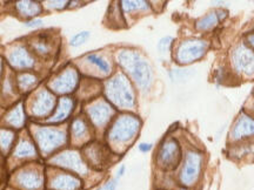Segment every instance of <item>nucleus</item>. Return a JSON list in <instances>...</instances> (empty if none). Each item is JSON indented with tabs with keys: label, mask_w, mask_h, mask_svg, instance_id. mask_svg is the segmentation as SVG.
Listing matches in <instances>:
<instances>
[{
	"label": "nucleus",
	"mask_w": 254,
	"mask_h": 190,
	"mask_svg": "<svg viewBox=\"0 0 254 190\" xmlns=\"http://www.w3.org/2000/svg\"><path fill=\"white\" fill-rule=\"evenodd\" d=\"M14 181L21 190H40L44 187V174L38 168H23L15 174Z\"/></svg>",
	"instance_id": "9d476101"
},
{
	"label": "nucleus",
	"mask_w": 254,
	"mask_h": 190,
	"mask_svg": "<svg viewBox=\"0 0 254 190\" xmlns=\"http://www.w3.org/2000/svg\"><path fill=\"white\" fill-rule=\"evenodd\" d=\"M37 81L38 79L34 74H32V73H23L18 78V86L21 91L27 92L37 84Z\"/></svg>",
	"instance_id": "393cba45"
},
{
	"label": "nucleus",
	"mask_w": 254,
	"mask_h": 190,
	"mask_svg": "<svg viewBox=\"0 0 254 190\" xmlns=\"http://www.w3.org/2000/svg\"><path fill=\"white\" fill-rule=\"evenodd\" d=\"M207 41L201 39H190L180 44L177 49V61L179 63H190L201 59L207 52Z\"/></svg>",
	"instance_id": "423d86ee"
},
{
	"label": "nucleus",
	"mask_w": 254,
	"mask_h": 190,
	"mask_svg": "<svg viewBox=\"0 0 254 190\" xmlns=\"http://www.w3.org/2000/svg\"><path fill=\"white\" fill-rule=\"evenodd\" d=\"M246 41L247 44H249V45L254 49V33H250L249 36L246 37Z\"/></svg>",
	"instance_id": "f704fd0d"
},
{
	"label": "nucleus",
	"mask_w": 254,
	"mask_h": 190,
	"mask_svg": "<svg viewBox=\"0 0 254 190\" xmlns=\"http://www.w3.org/2000/svg\"><path fill=\"white\" fill-rule=\"evenodd\" d=\"M225 17H226V11H224V9L211 12V13L206 14L205 17H202L196 21V28H198L199 31L211 30V28L217 26Z\"/></svg>",
	"instance_id": "f3484780"
},
{
	"label": "nucleus",
	"mask_w": 254,
	"mask_h": 190,
	"mask_svg": "<svg viewBox=\"0 0 254 190\" xmlns=\"http://www.w3.org/2000/svg\"><path fill=\"white\" fill-rule=\"evenodd\" d=\"M15 7H17L19 14L26 18L37 17L43 11V6L37 1H18Z\"/></svg>",
	"instance_id": "412c9836"
},
{
	"label": "nucleus",
	"mask_w": 254,
	"mask_h": 190,
	"mask_svg": "<svg viewBox=\"0 0 254 190\" xmlns=\"http://www.w3.org/2000/svg\"><path fill=\"white\" fill-rule=\"evenodd\" d=\"M172 41H173V38L172 37L163 38V39L159 41V44H158L159 53H161V54H166V53L171 48V45H172Z\"/></svg>",
	"instance_id": "c756f323"
},
{
	"label": "nucleus",
	"mask_w": 254,
	"mask_h": 190,
	"mask_svg": "<svg viewBox=\"0 0 254 190\" xmlns=\"http://www.w3.org/2000/svg\"><path fill=\"white\" fill-rule=\"evenodd\" d=\"M86 61L92 63V65H94L95 67L99 69L101 73H104V74H109V73L111 72V67H110L109 62H107L104 58H101L100 55L88 54L86 56Z\"/></svg>",
	"instance_id": "bb28decb"
},
{
	"label": "nucleus",
	"mask_w": 254,
	"mask_h": 190,
	"mask_svg": "<svg viewBox=\"0 0 254 190\" xmlns=\"http://www.w3.org/2000/svg\"><path fill=\"white\" fill-rule=\"evenodd\" d=\"M51 190H81L82 181L75 174L57 173L49 181Z\"/></svg>",
	"instance_id": "ddd939ff"
},
{
	"label": "nucleus",
	"mask_w": 254,
	"mask_h": 190,
	"mask_svg": "<svg viewBox=\"0 0 254 190\" xmlns=\"http://www.w3.org/2000/svg\"><path fill=\"white\" fill-rule=\"evenodd\" d=\"M51 164L69 170L75 175H86L88 167L77 150H65L51 158Z\"/></svg>",
	"instance_id": "39448f33"
},
{
	"label": "nucleus",
	"mask_w": 254,
	"mask_h": 190,
	"mask_svg": "<svg viewBox=\"0 0 254 190\" xmlns=\"http://www.w3.org/2000/svg\"><path fill=\"white\" fill-rule=\"evenodd\" d=\"M118 62L125 71L131 75L142 91H147L153 82V72L150 63L145 60L138 52L131 49H123L118 54Z\"/></svg>",
	"instance_id": "f257e3e1"
},
{
	"label": "nucleus",
	"mask_w": 254,
	"mask_h": 190,
	"mask_svg": "<svg viewBox=\"0 0 254 190\" xmlns=\"http://www.w3.org/2000/svg\"><path fill=\"white\" fill-rule=\"evenodd\" d=\"M202 167V155L195 150H190L186 154L179 181L184 187H192L198 181Z\"/></svg>",
	"instance_id": "0eeeda50"
},
{
	"label": "nucleus",
	"mask_w": 254,
	"mask_h": 190,
	"mask_svg": "<svg viewBox=\"0 0 254 190\" xmlns=\"http://www.w3.org/2000/svg\"><path fill=\"white\" fill-rule=\"evenodd\" d=\"M84 155L85 157H86L87 163L91 164L92 167L99 168L101 166H104L105 153H104V148L101 147L100 144L95 143V144L88 145V147L85 148Z\"/></svg>",
	"instance_id": "a211bd4d"
},
{
	"label": "nucleus",
	"mask_w": 254,
	"mask_h": 190,
	"mask_svg": "<svg viewBox=\"0 0 254 190\" xmlns=\"http://www.w3.org/2000/svg\"><path fill=\"white\" fill-rule=\"evenodd\" d=\"M14 133L9 129L1 128L0 129V149L2 153L7 154L12 148V144L14 142Z\"/></svg>",
	"instance_id": "b1692460"
},
{
	"label": "nucleus",
	"mask_w": 254,
	"mask_h": 190,
	"mask_svg": "<svg viewBox=\"0 0 254 190\" xmlns=\"http://www.w3.org/2000/svg\"><path fill=\"white\" fill-rule=\"evenodd\" d=\"M8 62L17 69H28L34 66V58L26 47L17 46L8 54Z\"/></svg>",
	"instance_id": "dca6fc26"
},
{
	"label": "nucleus",
	"mask_w": 254,
	"mask_h": 190,
	"mask_svg": "<svg viewBox=\"0 0 254 190\" xmlns=\"http://www.w3.org/2000/svg\"><path fill=\"white\" fill-rule=\"evenodd\" d=\"M6 122L14 128H21L25 123V113L23 110V104H18L11 110L6 116Z\"/></svg>",
	"instance_id": "5701e85b"
},
{
	"label": "nucleus",
	"mask_w": 254,
	"mask_h": 190,
	"mask_svg": "<svg viewBox=\"0 0 254 190\" xmlns=\"http://www.w3.org/2000/svg\"><path fill=\"white\" fill-rule=\"evenodd\" d=\"M231 60L238 73L247 77L254 75V52L246 45H238L232 52Z\"/></svg>",
	"instance_id": "1a4fd4ad"
},
{
	"label": "nucleus",
	"mask_w": 254,
	"mask_h": 190,
	"mask_svg": "<svg viewBox=\"0 0 254 190\" xmlns=\"http://www.w3.org/2000/svg\"><path fill=\"white\" fill-rule=\"evenodd\" d=\"M122 9L125 13L147 11L150 9V4L146 1H122Z\"/></svg>",
	"instance_id": "a878e982"
},
{
	"label": "nucleus",
	"mask_w": 254,
	"mask_h": 190,
	"mask_svg": "<svg viewBox=\"0 0 254 190\" xmlns=\"http://www.w3.org/2000/svg\"><path fill=\"white\" fill-rule=\"evenodd\" d=\"M32 46H33V49L36 50V53H38L39 55H47L51 53V44L45 38H41V39L37 40Z\"/></svg>",
	"instance_id": "cd10ccee"
},
{
	"label": "nucleus",
	"mask_w": 254,
	"mask_h": 190,
	"mask_svg": "<svg viewBox=\"0 0 254 190\" xmlns=\"http://www.w3.org/2000/svg\"><path fill=\"white\" fill-rule=\"evenodd\" d=\"M34 139H36L38 148L44 155L53 153L60 147H63L67 141L65 132L60 131V129L49 128V127L38 128L34 133Z\"/></svg>",
	"instance_id": "20e7f679"
},
{
	"label": "nucleus",
	"mask_w": 254,
	"mask_h": 190,
	"mask_svg": "<svg viewBox=\"0 0 254 190\" xmlns=\"http://www.w3.org/2000/svg\"><path fill=\"white\" fill-rule=\"evenodd\" d=\"M68 4H71V1H46L47 7L55 9H63L67 7Z\"/></svg>",
	"instance_id": "7c9ffc66"
},
{
	"label": "nucleus",
	"mask_w": 254,
	"mask_h": 190,
	"mask_svg": "<svg viewBox=\"0 0 254 190\" xmlns=\"http://www.w3.org/2000/svg\"><path fill=\"white\" fill-rule=\"evenodd\" d=\"M254 135V120L246 114L240 115L231 129V139L233 141H239L241 139Z\"/></svg>",
	"instance_id": "2eb2a0df"
},
{
	"label": "nucleus",
	"mask_w": 254,
	"mask_h": 190,
	"mask_svg": "<svg viewBox=\"0 0 254 190\" xmlns=\"http://www.w3.org/2000/svg\"><path fill=\"white\" fill-rule=\"evenodd\" d=\"M56 106V97L51 92L43 90L38 92L33 101H32L31 113L37 118H44L52 112Z\"/></svg>",
	"instance_id": "9b49d317"
},
{
	"label": "nucleus",
	"mask_w": 254,
	"mask_h": 190,
	"mask_svg": "<svg viewBox=\"0 0 254 190\" xmlns=\"http://www.w3.org/2000/svg\"><path fill=\"white\" fill-rule=\"evenodd\" d=\"M180 158H182V149L174 139H167L159 148L157 162L164 169H174L179 164Z\"/></svg>",
	"instance_id": "6e6552de"
},
{
	"label": "nucleus",
	"mask_w": 254,
	"mask_h": 190,
	"mask_svg": "<svg viewBox=\"0 0 254 190\" xmlns=\"http://www.w3.org/2000/svg\"><path fill=\"white\" fill-rule=\"evenodd\" d=\"M1 71H2V62L1 60H0V75H1Z\"/></svg>",
	"instance_id": "e433bc0d"
},
{
	"label": "nucleus",
	"mask_w": 254,
	"mask_h": 190,
	"mask_svg": "<svg viewBox=\"0 0 254 190\" xmlns=\"http://www.w3.org/2000/svg\"><path fill=\"white\" fill-rule=\"evenodd\" d=\"M72 139L75 142H81L86 140L88 136V125L84 119L77 118L72 122Z\"/></svg>",
	"instance_id": "4be33fe9"
},
{
	"label": "nucleus",
	"mask_w": 254,
	"mask_h": 190,
	"mask_svg": "<svg viewBox=\"0 0 254 190\" xmlns=\"http://www.w3.org/2000/svg\"><path fill=\"white\" fill-rule=\"evenodd\" d=\"M124 173H125V167L122 166L118 169V172H117V179H119V177H122L124 175Z\"/></svg>",
	"instance_id": "c9c22d12"
},
{
	"label": "nucleus",
	"mask_w": 254,
	"mask_h": 190,
	"mask_svg": "<svg viewBox=\"0 0 254 190\" xmlns=\"http://www.w3.org/2000/svg\"><path fill=\"white\" fill-rule=\"evenodd\" d=\"M43 20H40V19H32V20L27 21L26 23V27H30V28H37V27H40L43 26Z\"/></svg>",
	"instance_id": "473e14b6"
},
{
	"label": "nucleus",
	"mask_w": 254,
	"mask_h": 190,
	"mask_svg": "<svg viewBox=\"0 0 254 190\" xmlns=\"http://www.w3.org/2000/svg\"><path fill=\"white\" fill-rule=\"evenodd\" d=\"M151 143H140V145H139V150L142 151V153H147V151L151 150Z\"/></svg>",
	"instance_id": "72a5a7b5"
},
{
	"label": "nucleus",
	"mask_w": 254,
	"mask_h": 190,
	"mask_svg": "<svg viewBox=\"0 0 254 190\" xmlns=\"http://www.w3.org/2000/svg\"><path fill=\"white\" fill-rule=\"evenodd\" d=\"M105 92L111 102L119 108L129 109L134 107V92L132 90L131 82L124 74H117L107 81Z\"/></svg>",
	"instance_id": "f03ea898"
},
{
	"label": "nucleus",
	"mask_w": 254,
	"mask_h": 190,
	"mask_svg": "<svg viewBox=\"0 0 254 190\" xmlns=\"http://www.w3.org/2000/svg\"><path fill=\"white\" fill-rule=\"evenodd\" d=\"M91 37V33L87 31H84V32H79V33L75 34V36L72 37V39L69 40V45L72 47H78V46H81L84 45L86 41L90 39Z\"/></svg>",
	"instance_id": "c85d7f7f"
},
{
	"label": "nucleus",
	"mask_w": 254,
	"mask_h": 190,
	"mask_svg": "<svg viewBox=\"0 0 254 190\" xmlns=\"http://www.w3.org/2000/svg\"><path fill=\"white\" fill-rule=\"evenodd\" d=\"M73 108H74V101H73L71 97H63V99L59 101L56 114L53 116H51L49 119V122L59 123L65 121V120L68 118L69 114L72 113Z\"/></svg>",
	"instance_id": "6ab92c4d"
},
{
	"label": "nucleus",
	"mask_w": 254,
	"mask_h": 190,
	"mask_svg": "<svg viewBox=\"0 0 254 190\" xmlns=\"http://www.w3.org/2000/svg\"><path fill=\"white\" fill-rule=\"evenodd\" d=\"M117 187H118V179L116 177V179L109 180L104 186H101L97 190H117Z\"/></svg>",
	"instance_id": "2f4dec72"
},
{
	"label": "nucleus",
	"mask_w": 254,
	"mask_h": 190,
	"mask_svg": "<svg viewBox=\"0 0 254 190\" xmlns=\"http://www.w3.org/2000/svg\"><path fill=\"white\" fill-rule=\"evenodd\" d=\"M79 81L78 72L73 68L65 69L59 77H57L55 80L51 82V88L56 93L59 94H67L71 93L77 88Z\"/></svg>",
	"instance_id": "f8f14e48"
},
{
	"label": "nucleus",
	"mask_w": 254,
	"mask_h": 190,
	"mask_svg": "<svg viewBox=\"0 0 254 190\" xmlns=\"http://www.w3.org/2000/svg\"><path fill=\"white\" fill-rule=\"evenodd\" d=\"M140 120L136 116L123 115L114 121L107 134V139L111 144H125L134 139L140 129Z\"/></svg>",
	"instance_id": "7ed1b4c3"
},
{
	"label": "nucleus",
	"mask_w": 254,
	"mask_h": 190,
	"mask_svg": "<svg viewBox=\"0 0 254 190\" xmlns=\"http://www.w3.org/2000/svg\"><path fill=\"white\" fill-rule=\"evenodd\" d=\"M88 116L95 127L106 126L113 115V109L106 101H99V102L92 104L87 109Z\"/></svg>",
	"instance_id": "4468645a"
},
{
	"label": "nucleus",
	"mask_w": 254,
	"mask_h": 190,
	"mask_svg": "<svg viewBox=\"0 0 254 190\" xmlns=\"http://www.w3.org/2000/svg\"><path fill=\"white\" fill-rule=\"evenodd\" d=\"M14 157L17 158H30V157H36L38 155L37 147L34 143L27 139H23L15 147L13 151Z\"/></svg>",
	"instance_id": "aec40b11"
}]
</instances>
